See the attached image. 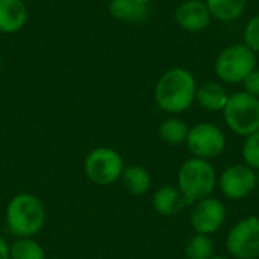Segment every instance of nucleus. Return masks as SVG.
<instances>
[{
	"instance_id": "39448f33",
	"label": "nucleus",
	"mask_w": 259,
	"mask_h": 259,
	"mask_svg": "<svg viewBox=\"0 0 259 259\" xmlns=\"http://www.w3.org/2000/svg\"><path fill=\"white\" fill-rule=\"evenodd\" d=\"M226 126L240 137H249L259 131V99L237 91L229 96L223 109Z\"/></svg>"
},
{
	"instance_id": "2eb2a0df",
	"label": "nucleus",
	"mask_w": 259,
	"mask_h": 259,
	"mask_svg": "<svg viewBox=\"0 0 259 259\" xmlns=\"http://www.w3.org/2000/svg\"><path fill=\"white\" fill-rule=\"evenodd\" d=\"M120 179H121L123 187L126 188V191H129L134 196H143L152 187L150 173L144 167L137 165V164L124 167Z\"/></svg>"
},
{
	"instance_id": "f3484780",
	"label": "nucleus",
	"mask_w": 259,
	"mask_h": 259,
	"mask_svg": "<svg viewBox=\"0 0 259 259\" xmlns=\"http://www.w3.org/2000/svg\"><path fill=\"white\" fill-rule=\"evenodd\" d=\"M212 18L220 21H234L240 18L246 8L247 0H205Z\"/></svg>"
},
{
	"instance_id": "4be33fe9",
	"label": "nucleus",
	"mask_w": 259,
	"mask_h": 259,
	"mask_svg": "<svg viewBox=\"0 0 259 259\" xmlns=\"http://www.w3.org/2000/svg\"><path fill=\"white\" fill-rule=\"evenodd\" d=\"M243 39H244V46H247L252 52L258 53L259 52V14L253 15L247 24L244 26V32H243Z\"/></svg>"
},
{
	"instance_id": "4468645a",
	"label": "nucleus",
	"mask_w": 259,
	"mask_h": 259,
	"mask_svg": "<svg viewBox=\"0 0 259 259\" xmlns=\"http://www.w3.org/2000/svg\"><path fill=\"white\" fill-rule=\"evenodd\" d=\"M229 94L226 93L225 87L217 82H205L197 87L196 91V102L200 108L209 112L223 111L228 103Z\"/></svg>"
},
{
	"instance_id": "b1692460",
	"label": "nucleus",
	"mask_w": 259,
	"mask_h": 259,
	"mask_svg": "<svg viewBox=\"0 0 259 259\" xmlns=\"http://www.w3.org/2000/svg\"><path fill=\"white\" fill-rule=\"evenodd\" d=\"M0 259H9V244L0 237Z\"/></svg>"
},
{
	"instance_id": "9d476101",
	"label": "nucleus",
	"mask_w": 259,
	"mask_h": 259,
	"mask_svg": "<svg viewBox=\"0 0 259 259\" xmlns=\"http://www.w3.org/2000/svg\"><path fill=\"white\" fill-rule=\"evenodd\" d=\"M226 206L220 199L205 197L193 205L190 222L196 234L212 235L226 222Z\"/></svg>"
},
{
	"instance_id": "7ed1b4c3",
	"label": "nucleus",
	"mask_w": 259,
	"mask_h": 259,
	"mask_svg": "<svg viewBox=\"0 0 259 259\" xmlns=\"http://www.w3.org/2000/svg\"><path fill=\"white\" fill-rule=\"evenodd\" d=\"M217 179V171L209 161L191 156L179 168L178 188L187 205H194L196 202L212 196Z\"/></svg>"
},
{
	"instance_id": "0eeeda50",
	"label": "nucleus",
	"mask_w": 259,
	"mask_h": 259,
	"mask_svg": "<svg viewBox=\"0 0 259 259\" xmlns=\"http://www.w3.org/2000/svg\"><path fill=\"white\" fill-rule=\"evenodd\" d=\"M185 144L193 156L211 161L225 152L226 135L217 124L202 121L190 127Z\"/></svg>"
},
{
	"instance_id": "1a4fd4ad",
	"label": "nucleus",
	"mask_w": 259,
	"mask_h": 259,
	"mask_svg": "<svg viewBox=\"0 0 259 259\" xmlns=\"http://www.w3.org/2000/svg\"><path fill=\"white\" fill-rule=\"evenodd\" d=\"M217 187L226 199L243 200L258 187V176L246 164H234L222 171L217 179Z\"/></svg>"
},
{
	"instance_id": "6ab92c4d",
	"label": "nucleus",
	"mask_w": 259,
	"mask_h": 259,
	"mask_svg": "<svg viewBox=\"0 0 259 259\" xmlns=\"http://www.w3.org/2000/svg\"><path fill=\"white\" fill-rule=\"evenodd\" d=\"M9 259H46V252L32 238H17L9 246Z\"/></svg>"
},
{
	"instance_id": "cd10ccee",
	"label": "nucleus",
	"mask_w": 259,
	"mask_h": 259,
	"mask_svg": "<svg viewBox=\"0 0 259 259\" xmlns=\"http://www.w3.org/2000/svg\"><path fill=\"white\" fill-rule=\"evenodd\" d=\"M0 67H2V56H0Z\"/></svg>"
},
{
	"instance_id": "6e6552de",
	"label": "nucleus",
	"mask_w": 259,
	"mask_h": 259,
	"mask_svg": "<svg viewBox=\"0 0 259 259\" xmlns=\"http://www.w3.org/2000/svg\"><path fill=\"white\" fill-rule=\"evenodd\" d=\"M228 253L235 259H259V217L249 215L226 235Z\"/></svg>"
},
{
	"instance_id": "f8f14e48",
	"label": "nucleus",
	"mask_w": 259,
	"mask_h": 259,
	"mask_svg": "<svg viewBox=\"0 0 259 259\" xmlns=\"http://www.w3.org/2000/svg\"><path fill=\"white\" fill-rule=\"evenodd\" d=\"M152 205L159 215L171 217L179 214L187 206V202L182 193L179 191V188L171 185H164L153 194Z\"/></svg>"
},
{
	"instance_id": "20e7f679",
	"label": "nucleus",
	"mask_w": 259,
	"mask_h": 259,
	"mask_svg": "<svg viewBox=\"0 0 259 259\" xmlns=\"http://www.w3.org/2000/svg\"><path fill=\"white\" fill-rule=\"evenodd\" d=\"M256 68V53L244 44H232L223 49L214 62L217 77L229 85L243 80Z\"/></svg>"
},
{
	"instance_id": "423d86ee",
	"label": "nucleus",
	"mask_w": 259,
	"mask_h": 259,
	"mask_svg": "<svg viewBox=\"0 0 259 259\" xmlns=\"http://www.w3.org/2000/svg\"><path fill=\"white\" fill-rule=\"evenodd\" d=\"M85 175L97 185H111L121 178L124 170L123 156L111 147H97L85 158Z\"/></svg>"
},
{
	"instance_id": "412c9836",
	"label": "nucleus",
	"mask_w": 259,
	"mask_h": 259,
	"mask_svg": "<svg viewBox=\"0 0 259 259\" xmlns=\"http://www.w3.org/2000/svg\"><path fill=\"white\" fill-rule=\"evenodd\" d=\"M241 158L243 164L255 171H259V131L246 137L241 147Z\"/></svg>"
},
{
	"instance_id": "bb28decb",
	"label": "nucleus",
	"mask_w": 259,
	"mask_h": 259,
	"mask_svg": "<svg viewBox=\"0 0 259 259\" xmlns=\"http://www.w3.org/2000/svg\"><path fill=\"white\" fill-rule=\"evenodd\" d=\"M256 176H258V185H259V171H256Z\"/></svg>"
},
{
	"instance_id": "393cba45",
	"label": "nucleus",
	"mask_w": 259,
	"mask_h": 259,
	"mask_svg": "<svg viewBox=\"0 0 259 259\" xmlns=\"http://www.w3.org/2000/svg\"><path fill=\"white\" fill-rule=\"evenodd\" d=\"M209 259H228L226 256H222V255H212Z\"/></svg>"
},
{
	"instance_id": "5701e85b",
	"label": "nucleus",
	"mask_w": 259,
	"mask_h": 259,
	"mask_svg": "<svg viewBox=\"0 0 259 259\" xmlns=\"http://www.w3.org/2000/svg\"><path fill=\"white\" fill-rule=\"evenodd\" d=\"M243 87H244V91L253 97L259 99V70L255 68L244 80H243Z\"/></svg>"
},
{
	"instance_id": "a878e982",
	"label": "nucleus",
	"mask_w": 259,
	"mask_h": 259,
	"mask_svg": "<svg viewBox=\"0 0 259 259\" xmlns=\"http://www.w3.org/2000/svg\"><path fill=\"white\" fill-rule=\"evenodd\" d=\"M137 2H140V3H143V5H149L152 0H137Z\"/></svg>"
},
{
	"instance_id": "f257e3e1",
	"label": "nucleus",
	"mask_w": 259,
	"mask_h": 259,
	"mask_svg": "<svg viewBox=\"0 0 259 259\" xmlns=\"http://www.w3.org/2000/svg\"><path fill=\"white\" fill-rule=\"evenodd\" d=\"M197 82L187 68H170L155 87V100L158 106L168 114H181L196 102Z\"/></svg>"
},
{
	"instance_id": "f03ea898",
	"label": "nucleus",
	"mask_w": 259,
	"mask_h": 259,
	"mask_svg": "<svg viewBox=\"0 0 259 259\" xmlns=\"http://www.w3.org/2000/svg\"><path fill=\"white\" fill-rule=\"evenodd\" d=\"M46 223V209L42 202L30 193L14 196L6 208L8 231L17 238H32Z\"/></svg>"
},
{
	"instance_id": "ddd939ff",
	"label": "nucleus",
	"mask_w": 259,
	"mask_h": 259,
	"mask_svg": "<svg viewBox=\"0 0 259 259\" xmlns=\"http://www.w3.org/2000/svg\"><path fill=\"white\" fill-rule=\"evenodd\" d=\"M27 20V8L23 0H0V32L20 30Z\"/></svg>"
},
{
	"instance_id": "9b49d317",
	"label": "nucleus",
	"mask_w": 259,
	"mask_h": 259,
	"mask_svg": "<svg viewBox=\"0 0 259 259\" xmlns=\"http://www.w3.org/2000/svg\"><path fill=\"white\" fill-rule=\"evenodd\" d=\"M211 14L205 2L187 0L182 2L175 12L176 23L187 32H200L211 23Z\"/></svg>"
},
{
	"instance_id": "dca6fc26",
	"label": "nucleus",
	"mask_w": 259,
	"mask_h": 259,
	"mask_svg": "<svg viewBox=\"0 0 259 259\" xmlns=\"http://www.w3.org/2000/svg\"><path fill=\"white\" fill-rule=\"evenodd\" d=\"M109 12L117 20L141 23L147 18V5H143L137 0H111Z\"/></svg>"
},
{
	"instance_id": "a211bd4d",
	"label": "nucleus",
	"mask_w": 259,
	"mask_h": 259,
	"mask_svg": "<svg viewBox=\"0 0 259 259\" xmlns=\"http://www.w3.org/2000/svg\"><path fill=\"white\" fill-rule=\"evenodd\" d=\"M188 124L181 120V118H176V117H170V118H165L159 127H158V134H159V138L165 143V144H170V146H181L187 141V137H188Z\"/></svg>"
},
{
	"instance_id": "aec40b11",
	"label": "nucleus",
	"mask_w": 259,
	"mask_h": 259,
	"mask_svg": "<svg viewBox=\"0 0 259 259\" xmlns=\"http://www.w3.org/2000/svg\"><path fill=\"white\" fill-rule=\"evenodd\" d=\"M214 255V243L209 235L196 234L193 235L185 246L187 259H209Z\"/></svg>"
}]
</instances>
